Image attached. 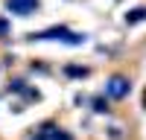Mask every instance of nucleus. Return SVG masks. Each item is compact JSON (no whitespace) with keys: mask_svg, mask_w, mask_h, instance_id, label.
<instances>
[{"mask_svg":"<svg viewBox=\"0 0 146 140\" xmlns=\"http://www.w3.org/2000/svg\"><path fill=\"white\" fill-rule=\"evenodd\" d=\"M137 20H146V9H135L126 15V23H137Z\"/></svg>","mask_w":146,"mask_h":140,"instance_id":"6","label":"nucleus"},{"mask_svg":"<svg viewBox=\"0 0 146 140\" xmlns=\"http://www.w3.org/2000/svg\"><path fill=\"white\" fill-rule=\"evenodd\" d=\"M35 38H62L64 44H82L85 41V35H73L67 26H53V29H47V32H38V35H29V41H35Z\"/></svg>","mask_w":146,"mask_h":140,"instance_id":"2","label":"nucleus"},{"mask_svg":"<svg viewBox=\"0 0 146 140\" xmlns=\"http://www.w3.org/2000/svg\"><path fill=\"white\" fill-rule=\"evenodd\" d=\"M64 73H67L70 79H85V76H88V67H82V64H67Z\"/></svg>","mask_w":146,"mask_h":140,"instance_id":"5","label":"nucleus"},{"mask_svg":"<svg viewBox=\"0 0 146 140\" xmlns=\"http://www.w3.org/2000/svg\"><path fill=\"white\" fill-rule=\"evenodd\" d=\"M94 108L102 114V111H108V102H105V99H96V102H94Z\"/></svg>","mask_w":146,"mask_h":140,"instance_id":"7","label":"nucleus"},{"mask_svg":"<svg viewBox=\"0 0 146 140\" xmlns=\"http://www.w3.org/2000/svg\"><path fill=\"white\" fill-rule=\"evenodd\" d=\"M38 9V0H6V12L12 15H32Z\"/></svg>","mask_w":146,"mask_h":140,"instance_id":"3","label":"nucleus"},{"mask_svg":"<svg viewBox=\"0 0 146 140\" xmlns=\"http://www.w3.org/2000/svg\"><path fill=\"white\" fill-rule=\"evenodd\" d=\"M32 140H73V137L67 131H62V128H56L53 123H47V125H41L38 134H32Z\"/></svg>","mask_w":146,"mask_h":140,"instance_id":"4","label":"nucleus"},{"mask_svg":"<svg viewBox=\"0 0 146 140\" xmlns=\"http://www.w3.org/2000/svg\"><path fill=\"white\" fill-rule=\"evenodd\" d=\"M129 90H131V82L126 76H120V73L108 76V82H105V96L108 99H123V96H129Z\"/></svg>","mask_w":146,"mask_h":140,"instance_id":"1","label":"nucleus"},{"mask_svg":"<svg viewBox=\"0 0 146 140\" xmlns=\"http://www.w3.org/2000/svg\"><path fill=\"white\" fill-rule=\"evenodd\" d=\"M9 29H12V26H9V20H6V18H0V35H9Z\"/></svg>","mask_w":146,"mask_h":140,"instance_id":"8","label":"nucleus"}]
</instances>
